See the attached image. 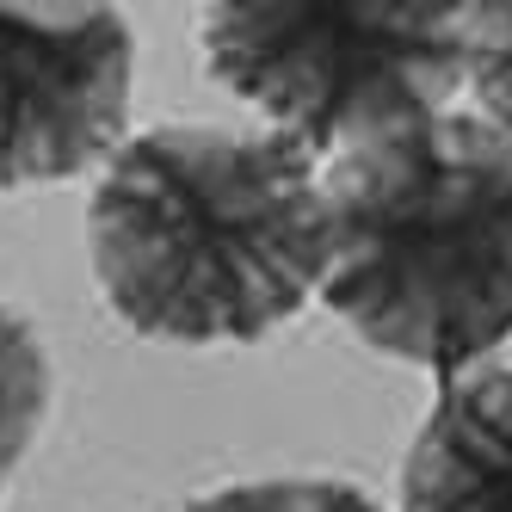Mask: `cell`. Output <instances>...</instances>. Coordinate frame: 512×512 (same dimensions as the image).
<instances>
[{
    "instance_id": "obj_5",
    "label": "cell",
    "mask_w": 512,
    "mask_h": 512,
    "mask_svg": "<svg viewBox=\"0 0 512 512\" xmlns=\"http://www.w3.org/2000/svg\"><path fill=\"white\" fill-rule=\"evenodd\" d=\"M401 512H512V364L438 389L401 463Z\"/></svg>"
},
{
    "instance_id": "obj_6",
    "label": "cell",
    "mask_w": 512,
    "mask_h": 512,
    "mask_svg": "<svg viewBox=\"0 0 512 512\" xmlns=\"http://www.w3.org/2000/svg\"><path fill=\"white\" fill-rule=\"evenodd\" d=\"M50 346L13 303H0V494H7L13 469L38 445L44 414H50Z\"/></svg>"
},
{
    "instance_id": "obj_8",
    "label": "cell",
    "mask_w": 512,
    "mask_h": 512,
    "mask_svg": "<svg viewBox=\"0 0 512 512\" xmlns=\"http://www.w3.org/2000/svg\"><path fill=\"white\" fill-rule=\"evenodd\" d=\"M469 93L512 142V0L469 7Z\"/></svg>"
},
{
    "instance_id": "obj_4",
    "label": "cell",
    "mask_w": 512,
    "mask_h": 512,
    "mask_svg": "<svg viewBox=\"0 0 512 512\" xmlns=\"http://www.w3.org/2000/svg\"><path fill=\"white\" fill-rule=\"evenodd\" d=\"M136 31L118 7H0V192L124 149Z\"/></svg>"
},
{
    "instance_id": "obj_1",
    "label": "cell",
    "mask_w": 512,
    "mask_h": 512,
    "mask_svg": "<svg viewBox=\"0 0 512 512\" xmlns=\"http://www.w3.org/2000/svg\"><path fill=\"white\" fill-rule=\"evenodd\" d=\"M105 303L142 340L260 346L327 278V186L284 130L161 124L105 161L87 204Z\"/></svg>"
},
{
    "instance_id": "obj_2",
    "label": "cell",
    "mask_w": 512,
    "mask_h": 512,
    "mask_svg": "<svg viewBox=\"0 0 512 512\" xmlns=\"http://www.w3.org/2000/svg\"><path fill=\"white\" fill-rule=\"evenodd\" d=\"M321 297L364 346L469 377L512 340V142L438 112L346 149L327 173Z\"/></svg>"
},
{
    "instance_id": "obj_3",
    "label": "cell",
    "mask_w": 512,
    "mask_h": 512,
    "mask_svg": "<svg viewBox=\"0 0 512 512\" xmlns=\"http://www.w3.org/2000/svg\"><path fill=\"white\" fill-rule=\"evenodd\" d=\"M198 50L235 99L321 161L445 112L469 87V7L223 0L198 13Z\"/></svg>"
},
{
    "instance_id": "obj_7",
    "label": "cell",
    "mask_w": 512,
    "mask_h": 512,
    "mask_svg": "<svg viewBox=\"0 0 512 512\" xmlns=\"http://www.w3.org/2000/svg\"><path fill=\"white\" fill-rule=\"evenodd\" d=\"M186 512H389L371 488L334 482V475H272V482H235L192 500Z\"/></svg>"
}]
</instances>
